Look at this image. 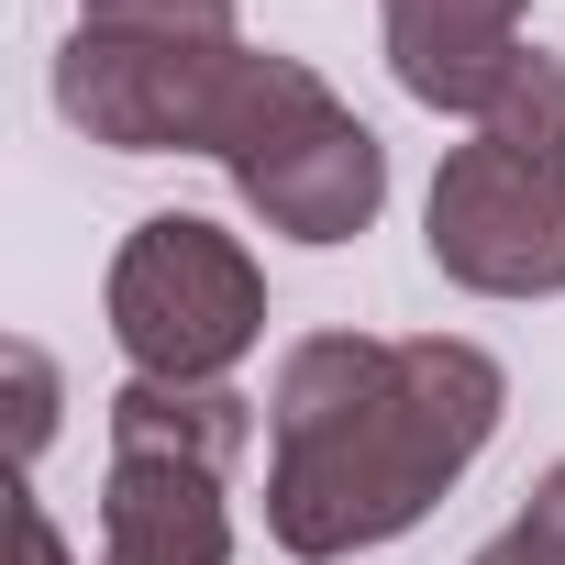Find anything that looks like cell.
<instances>
[{"instance_id": "obj_3", "label": "cell", "mask_w": 565, "mask_h": 565, "mask_svg": "<svg viewBox=\"0 0 565 565\" xmlns=\"http://www.w3.org/2000/svg\"><path fill=\"white\" fill-rule=\"evenodd\" d=\"M100 311H111V344L134 355V377L211 388L266 344V266L200 211H145L111 255Z\"/></svg>"}, {"instance_id": "obj_11", "label": "cell", "mask_w": 565, "mask_h": 565, "mask_svg": "<svg viewBox=\"0 0 565 565\" xmlns=\"http://www.w3.org/2000/svg\"><path fill=\"white\" fill-rule=\"evenodd\" d=\"M0 377H12V455L34 466V455L56 444V366H45L34 344H0Z\"/></svg>"}, {"instance_id": "obj_8", "label": "cell", "mask_w": 565, "mask_h": 565, "mask_svg": "<svg viewBox=\"0 0 565 565\" xmlns=\"http://www.w3.org/2000/svg\"><path fill=\"white\" fill-rule=\"evenodd\" d=\"M255 444V399L233 377L189 388V377H122L111 388V455H189V466H244Z\"/></svg>"}, {"instance_id": "obj_9", "label": "cell", "mask_w": 565, "mask_h": 565, "mask_svg": "<svg viewBox=\"0 0 565 565\" xmlns=\"http://www.w3.org/2000/svg\"><path fill=\"white\" fill-rule=\"evenodd\" d=\"M477 134L565 178V56H543V45H532V56H521V67L499 78V100L477 111Z\"/></svg>"}, {"instance_id": "obj_10", "label": "cell", "mask_w": 565, "mask_h": 565, "mask_svg": "<svg viewBox=\"0 0 565 565\" xmlns=\"http://www.w3.org/2000/svg\"><path fill=\"white\" fill-rule=\"evenodd\" d=\"M78 23H100V34H244L233 0H78Z\"/></svg>"}, {"instance_id": "obj_1", "label": "cell", "mask_w": 565, "mask_h": 565, "mask_svg": "<svg viewBox=\"0 0 565 565\" xmlns=\"http://www.w3.org/2000/svg\"><path fill=\"white\" fill-rule=\"evenodd\" d=\"M510 377L466 333H300L266 388V532L300 565L377 554L488 455Z\"/></svg>"}, {"instance_id": "obj_7", "label": "cell", "mask_w": 565, "mask_h": 565, "mask_svg": "<svg viewBox=\"0 0 565 565\" xmlns=\"http://www.w3.org/2000/svg\"><path fill=\"white\" fill-rule=\"evenodd\" d=\"M100 565H233V477L189 455H111Z\"/></svg>"}, {"instance_id": "obj_2", "label": "cell", "mask_w": 565, "mask_h": 565, "mask_svg": "<svg viewBox=\"0 0 565 565\" xmlns=\"http://www.w3.org/2000/svg\"><path fill=\"white\" fill-rule=\"evenodd\" d=\"M322 78L277 45L244 34H100L78 23L56 45V111L111 145V156H244L289 100H311Z\"/></svg>"}, {"instance_id": "obj_4", "label": "cell", "mask_w": 565, "mask_h": 565, "mask_svg": "<svg viewBox=\"0 0 565 565\" xmlns=\"http://www.w3.org/2000/svg\"><path fill=\"white\" fill-rule=\"evenodd\" d=\"M422 244L477 300H554L565 289V178L510 156V145H488V134H466L433 167Z\"/></svg>"}, {"instance_id": "obj_6", "label": "cell", "mask_w": 565, "mask_h": 565, "mask_svg": "<svg viewBox=\"0 0 565 565\" xmlns=\"http://www.w3.org/2000/svg\"><path fill=\"white\" fill-rule=\"evenodd\" d=\"M521 12H532V0H377L388 78H399L422 111L477 122V111L499 100V78L532 56V45H521Z\"/></svg>"}, {"instance_id": "obj_5", "label": "cell", "mask_w": 565, "mask_h": 565, "mask_svg": "<svg viewBox=\"0 0 565 565\" xmlns=\"http://www.w3.org/2000/svg\"><path fill=\"white\" fill-rule=\"evenodd\" d=\"M233 189H244V211L266 233H289V244H355L377 222V200H388V145L333 89H311V100H289L233 156Z\"/></svg>"}, {"instance_id": "obj_14", "label": "cell", "mask_w": 565, "mask_h": 565, "mask_svg": "<svg viewBox=\"0 0 565 565\" xmlns=\"http://www.w3.org/2000/svg\"><path fill=\"white\" fill-rule=\"evenodd\" d=\"M466 565H554V554H543V543H532V532H521V521H510V532H499V543H477V554H466Z\"/></svg>"}, {"instance_id": "obj_13", "label": "cell", "mask_w": 565, "mask_h": 565, "mask_svg": "<svg viewBox=\"0 0 565 565\" xmlns=\"http://www.w3.org/2000/svg\"><path fill=\"white\" fill-rule=\"evenodd\" d=\"M521 532H532V543H543V554L565 565V455H554V466L532 477V499H521Z\"/></svg>"}, {"instance_id": "obj_12", "label": "cell", "mask_w": 565, "mask_h": 565, "mask_svg": "<svg viewBox=\"0 0 565 565\" xmlns=\"http://www.w3.org/2000/svg\"><path fill=\"white\" fill-rule=\"evenodd\" d=\"M12 565H78V554H67V532H56V510H45L34 488L12 499Z\"/></svg>"}]
</instances>
